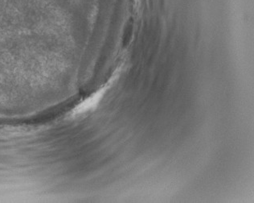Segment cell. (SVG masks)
<instances>
[{"mask_svg":"<svg viewBox=\"0 0 254 203\" xmlns=\"http://www.w3.org/2000/svg\"><path fill=\"white\" fill-rule=\"evenodd\" d=\"M103 92L104 91H102H102H98L97 93L94 94L93 96L87 99L85 101L83 102L80 104L79 106L76 107L73 113L75 115H78V114H82V113L85 112V111H88L91 109L94 108L102 99Z\"/></svg>","mask_w":254,"mask_h":203,"instance_id":"cell-1","label":"cell"}]
</instances>
